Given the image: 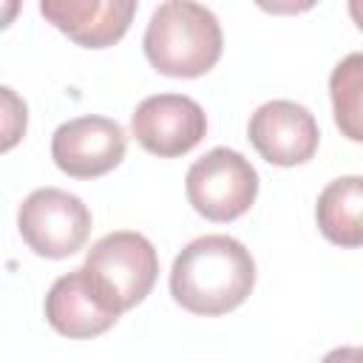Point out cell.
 I'll return each instance as SVG.
<instances>
[{
	"instance_id": "obj_1",
	"label": "cell",
	"mask_w": 363,
	"mask_h": 363,
	"mask_svg": "<svg viewBox=\"0 0 363 363\" xmlns=\"http://www.w3.org/2000/svg\"><path fill=\"white\" fill-rule=\"evenodd\" d=\"M255 286V261L233 235H199L173 261L170 295L193 315H224Z\"/></svg>"
},
{
	"instance_id": "obj_2",
	"label": "cell",
	"mask_w": 363,
	"mask_h": 363,
	"mask_svg": "<svg viewBox=\"0 0 363 363\" xmlns=\"http://www.w3.org/2000/svg\"><path fill=\"white\" fill-rule=\"evenodd\" d=\"M147 62L164 77H201L207 74L224 48L218 17L193 0L159 3L147 20L145 37Z\"/></svg>"
},
{
	"instance_id": "obj_3",
	"label": "cell",
	"mask_w": 363,
	"mask_h": 363,
	"mask_svg": "<svg viewBox=\"0 0 363 363\" xmlns=\"http://www.w3.org/2000/svg\"><path fill=\"white\" fill-rule=\"evenodd\" d=\"M184 190L199 216L210 221H233L255 204L258 173L238 150L213 147L190 164Z\"/></svg>"
},
{
	"instance_id": "obj_4",
	"label": "cell",
	"mask_w": 363,
	"mask_h": 363,
	"mask_svg": "<svg viewBox=\"0 0 363 363\" xmlns=\"http://www.w3.org/2000/svg\"><path fill=\"white\" fill-rule=\"evenodd\" d=\"M17 227L31 252L43 258H68L88 241L91 210L68 190L40 187L23 199Z\"/></svg>"
},
{
	"instance_id": "obj_5",
	"label": "cell",
	"mask_w": 363,
	"mask_h": 363,
	"mask_svg": "<svg viewBox=\"0 0 363 363\" xmlns=\"http://www.w3.org/2000/svg\"><path fill=\"white\" fill-rule=\"evenodd\" d=\"M91 275L102 284L119 312L142 303L156 284L159 255L153 244L133 230H116L102 235L85 255Z\"/></svg>"
},
{
	"instance_id": "obj_6",
	"label": "cell",
	"mask_w": 363,
	"mask_h": 363,
	"mask_svg": "<svg viewBox=\"0 0 363 363\" xmlns=\"http://www.w3.org/2000/svg\"><path fill=\"white\" fill-rule=\"evenodd\" d=\"M130 130L136 142L153 156H184L207 133L204 108L184 94H153L145 96L133 116Z\"/></svg>"
},
{
	"instance_id": "obj_7",
	"label": "cell",
	"mask_w": 363,
	"mask_h": 363,
	"mask_svg": "<svg viewBox=\"0 0 363 363\" xmlns=\"http://www.w3.org/2000/svg\"><path fill=\"white\" fill-rule=\"evenodd\" d=\"M128 136L116 119L77 116L62 122L51 136V159L71 179H96L125 159Z\"/></svg>"
},
{
	"instance_id": "obj_8",
	"label": "cell",
	"mask_w": 363,
	"mask_h": 363,
	"mask_svg": "<svg viewBox=\"0 0 363 363\" xmlns=\"http://www.w3.org/2000/svg\"><path fill=\"white\" fill-rule=\"evenodd\" d=\"M250 142L252 147L278 167L303 164L315 156L320 130L309 108L292 99H272L255 108L250 116Z\"/></svg>"
},
{
	"instance_id": "obj_9",
	"label": "cell",
	"mask_w": 363,
	"mask_h": 363,
	"mask_svg": "<svg viewBox=\"0 0 363 363\" xmlns=\"http://www.w3.org/2000/svg\"><path fill=\"white\" fill-rule=\"evenodd\" d=\"M119 315L122 312L88 267L60 275L45 295V318L65 337H96L108 332Z\"/></svg>"
},
{
	"instance_id": "obj_10",
	"label": "cell",
	"mask_w": 363,
	"mask_h": 363,
	"mask_svg": "<svg viewBox=\"0 0 363 363\" xmlns=\"http://www.w3.org/2000/svg\"><path fill=\"white\" fill-rule=\"evenodd\" d=\"M40 11L77 45L105 48L125 37L136 14V3L133 0H43Z\"/></svg>"
},
{
	"instance_id": "obj_11",
	"label": "cell",
	"mask_w": 363,
	"mask_h": 363,
	"mask_svg": "<svg viewBox=\"0 0 363 363\" xmlns=\"http://www.w3.org/2000/svg\"><path fill=\"white\" fill-rule=\"evenodd\" d=\"M320 233L337 247H363V176L329 182L315 204Z\"/></svg>"
},
{
	"instance_id": "obj_12",
	"label": "cell",
	"mask_w": 363,
	"mask_h": 363,
	"mask_svg": "<svg viewBox=\"0 0 363 363\" xmlns=\"http://www.w3.org/2000/svg\"><path fill=\"white\" fill-rule=\"evenodd\" d=\"M329 96L340 133L352 142H363V51L343 57L332 68Z\"/></svg>"
},
{
	"instance_id": "obj_13",
	"label": "cell",
	"mask_w": 363,
	"mask_h": 363,
	"mask_svg": "<svg viewBox=\"0 0 363 363\" xmlns=\"http://www.w3.org/2000/svg\"><path fill=\"white\" fill-rule=\"evenodd\" d=\"M3 111H6V139H3V150H9L23 133H26V102H20L14 96L11 88H3Z\"/></svg>"
},
{
	"instance_id": "obj_14",
	"label": "cell",
	"mask_w": 363,
	"mask_h": 363,
	"mask_svg": "<svg viewBox=\"0 0 363 363\" xmlns=\"http://www.w3.org/2000/svg\"><path fill=\"white\" fill-rule=\"evenodd\" d=\"M320 363H363V349L357 346H337L323 354Z\"/></svg>"
},
{
	"instance_id": "obj_15",
	"label": "cell",
	"mask_w": 363,
	"mask_h": 363,
	"mask_svg": "<svg viewBox=\"0 0 363 363\" xmlns=\"http://www.w3.org/2000/svg\"><path fill=\"white\" fill-rule=\"evenodd\" d=\"M349 14H352L354 26L363 31V0H352V3H349Z\"/></svg>"
}]
</instances>
